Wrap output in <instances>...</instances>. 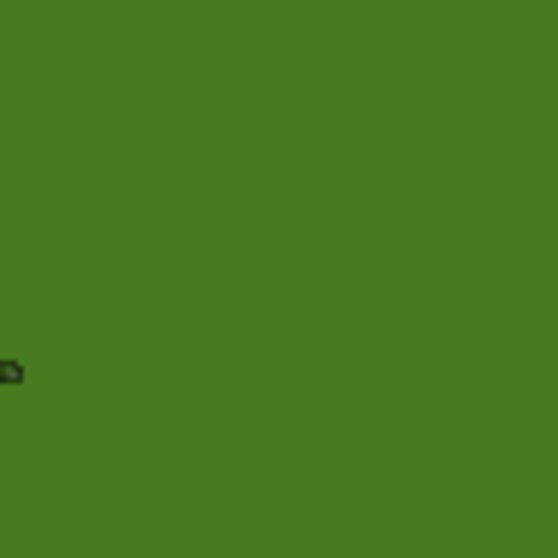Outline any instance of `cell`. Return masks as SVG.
<instances>
[{"label":"cell","mask_w":558,"mask_h":558,"mask_svg":"<svg viewBox=\"0 0 558 558\" xmlns=\"http://www.w3.org/2000/svg\"><path fill=\"white\" fill-rule=\"evenodd\" d=\"M17 384H29V366L17 355H0V390H17Z\"/></svg>","instance_id":"1"}]
</instances>
